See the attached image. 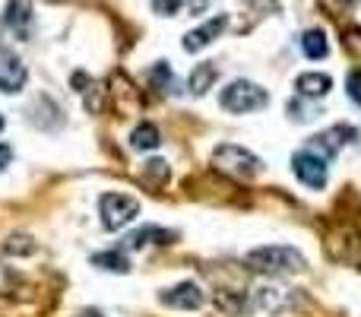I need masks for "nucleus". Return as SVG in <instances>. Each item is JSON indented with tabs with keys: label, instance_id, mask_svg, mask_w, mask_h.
Instances as JSON below:
<instances>
[{
	"label": "nucleus",
	"instance_id": "nucleus-1",
	"mask_svg": "<svg viewBox=\"0 0 361 317\" xmlns=\"http://www.w3.org/2000/svg\"><path fill=\"white\" fill-rule=\"evenodd\" d=\"M247 267L257 270V273L282 276V273H305L307 261L301 251L288 248V244H263V248H254L247 254Z\"/></svg>",
	"mask_w": 361,
	"mask_h": 317
},
{
	"label": "nucleus",
	"instance_id": "nucleus-2",
	"mask_svg": "<svg viewBox=\"0 0 361 317\" xmlns=\"http://www.w3.org/2000/svg\"><path fill=\"white\" fill-rule=\"evenodd\" d=\"M219 105L231 114H250L269 105V92L250 80H231L219 95Z\"/></svg>",
	"mask_w": 361,
	"mask_h": 317
},
{
	"label": "nucleus",
	"instance_id": "nucleus-3",
	"mask_svg": "<svg viewBox=\"0 0 361 317\" xmlns=\"http://www.w3.org/2000/svg\"><path fill=\"white\" fill-rule=\"evenodd\" d=\"M212 162H216L219 172L231 174V178H238V181H254L257 174L263 172L260 156H254L250 150H244V146H235V143L216 146V152H212Z\"/></svg>",
	"mask_w": 361,
	"mask_h": 317
},
{
	"label": "nucleus",
	"instance_id": "nucleus-4",
	"mask_svg": "<svg viewBox=\"0 0 361 317\" xmlns=\"http://www.w3.org/2000/svg\"><path fill=\"white\" fill-rule=\"evenodd\" d=\"M99 216L108 232H121L140 216V200L130 197V193H102Z\"/></svg>",
	"mask_w": 361,
	"mask_h": 317
},
{
	"label": "nucleus",
	"instance_id": "nucleus-5",
	"mask_svg": "<svg viewBox=\"0 0 361 317\" xmlns=\"http://www.w3.org/2000/svg\"><path fill=\"white\" fill-rule=\"evenodd\" d=\"M292 172H295V178H298L305 187H311V191L326 187V159L317 156V152H311V150L295 152L292 156Z\"/></svg>",
	"mask_w": 361,
	"mask_h": 317
},
{
	"label": "nucleus",
	"instance_id": "nucleus-6",
	"mask_svg": "<svg viewBox=\"0 0 361 317\" xmlns=\"http://www.w3.org/2000/svg\"><path fill=\"white\" fill-rule=\"evenodd\" d=\"M355 140H358V131H355V127L336 124V127H330V131H324V133H317V137H311L307 150L317 152V156H324V159H330V156H336V152L343 150V143H355Z\"/></svg>",
	"mask_w": 361,
	"mask_h": 317
},
{
	"label": "nucleus",
	"instance_id": "nucleus-7",
	"mask_svg": "<svg viewBox=\"0 0 361 317\" xmlns=\"http://www.w3.org/2000/svg\"><path fill=\"white\" fill-rule=\"evenodd\" d=\"M159 301H162L165 308H175V311H200L206 295L197 282H178V286L165 289V292L159 295Z\"/></svg>",
	"mask_w": 361,
	"mask_h": 317
},
{
	"label": "nucleus",
	"instance_id": "nucleus-8",
	"mask_svg": "<svg viewBox=\"0 0 361 317\" xmlns=\"http://www.w3.org/2000/svg\"><path fill=\"white\" fill-rule=\"evenodd\" d=\"M225 25H228V16H225V13H219V16H212L209 23H203V25H197V29H190L184 35V51H203V48H209L212 42H216L219 35H222L225 32Z\"/></svg>",
	"mask_w": 361,
	"mask_h": 317
},
{
	"label": "nucleus",
	"instance_id": "nucleus-9",
	"mask_svg": "<svg viewBox=\"0 0 361 317\" xmlns=\"http://www.w3.org/2000/svg\"><path fill=\"white\" fill-rule=\"evenodd\" d=\"M25 80H29L25 64L16 54H0V92H6V95L23 92Z\"/></svg>",
	"mask_w": 361,
	"mask_h": 317
},
{
	"label": "nucleus",
	"instance_id": "nucleus-10",
	"mask_svg": "<svg viewBox=\"0 0 361 317\" xmlns=\"http://www.w3.org/2000/svg\"><path fill=\"white\" fill-rule=\"evenodd\" d=\"M171 241H175V232L159 229V225H143V229H137V232L127 235L124 248L140 251V248H149V244H171Z\"/></svg>",
	"mask_w": 361,
	"mask_h": 317
},
{
	"label": "nucleus",
	"instance_id": "nucleus-11",
	"mask_svg": "<svg viewBox=\"0 0 361 317\" xmlns=\"http://www.w3.org/2000/svg\"><path fill=\"white\" fill-rule=\"evenodd\" d=\"M4 23L10 25L19 38H25L29 35V25H32V4L29 0H10L6 13H4Z\"/></svg>",
	"mask_w": 361,
	"mask_h": 317
},
{
	"label": "nucleus",
	"instance_id": "nucleus-12",
	"mask_svg": "<svg viewBox=\"0 0 361 317\" xmlns=\"http://www.w3.org/2000/svg\"><path fill=\"white\" fill-rule=\"evenodd\" d=\"M219 80V67L216 61H203L197 64V67L190 70V80H187V86H190V95H206L212 86H216Z\"/></svg>",
	"mask_w": 361,
	"mask_h": 317
},
{
	"label": "nucleus",
	"instance_id": "nucleus-13",
	"mask_svg": "<svg viewBox=\"0 0 361 317\" xmlns=\"http://www.w3.org/2000/svg\"><path fill=\"white\" fill-rule=\"evenodd\" d=\"M295 89H298V95H305V99H324L333 89V80L326 73H301L298 80H295Z\"/></svg>",
	"mask_w": 361,
	"mask_h": 317
},
{
	"label": "nucleus",
	"instance_id": "nucleus-14",
	"mask_svg": "<svg viewBox=\"0 0 361 317\" xmlns=\"http://www.w3.org/2000/svg\"><path fill=\"white\" fill-rule=\"evenodd\" d=\"M159 143H162V133H159V127H156V124L143 121V124L133 127V133H130V150H137V152L159 150Z\"/></svg>",
	"mask_w": 361,
	"mask_h": 317
},
{
	"label": "nucleus",
	"instance_id": "nucleus-15",
	"mask_svg": "<svg viewBox=\"0 0 361 317\" xmlns=\"http://www.w3.org/2000/svg\"><path fill=\"white\" fill-rule=\"evenodd\" d=\"M288 295L282 286H260L254 292V305L263 308V311H279V308H286Z\"/></svg>",
	"mask_w": 361,
	"mask_h": 317
},
{
	"label": "nucleus",
	"instance_id": "nucleus-16",
	"mask_svg": "<svg viewBox=\"0 0 361 317\" xmlns=\"http://www.w3.org/2000/svg\"><path fill=\"white\" fill-rule=\"evenodd\" d=\"M92 267L108 270V273H130V261H127V254H124V251H118V248L95 254L92 257Z\"/></svg>",
	"mask_w": 361,
	"mask_h": 317
},
{
	"label": "nucleus",
	"instance_id": "nucleus-17",
	"mask_svg": "<svg viewBox=\"0 0 361 317\" xmlns=\"http://www.w3.org/2000/svg\"><path fill=\"white\" fill-rule=\"evenodd\" d=\"M301 51H305V57H311V61H320V57H326L330 44H326L324 29H307L305 35H301Z\"/></svg>",
	"mask_w": 361,
	"mask_h": 317
},
{
	"label": "nucleus",
	"instance_id": "nucleus-18",
	"mask_svg": "<svg viewBox=\"0 0 361 317\" xmlns=\"http://www.w3.org/2000/svg\"><path fill=\"white\" fill-rule=\"evenodd\" d=\"M140 174H143V181L149 187H162L171 172H169V162L165 159H149V162H143V172Z\"/></svg>",
	"mask_w": 361,
	"mask_h": 317
},
{
	"label": "nucleus",
	"instance_id": "nucleus-19",
	"mask_svg": "<svg viewBox=\"0 0 361 317\" xmlns=\"http://www.w3.org/2000/svg\"><path fill=\"white\" fill-rule=\"evenodd\" d=\"M149 80L159 86V92H169L171 86H175V76H171V67L165 61H159V64H152V70H149Z\"/></svg>",
	"mask_w": 361,
	"mask_h": 317
},
{
	"label": "nucleus",
	"instance_id": "nucleus-20",
	"mask_svg": "<svg viewBox=\"0 0 361 317\" xmlns=\"http://www.w3.org/2000/svg\"><path fill=\"white\" fill-rule=\"evenodd\" d=\"M6 254H35V241L29 235H13L10 241L4 244Z\"/></svg>",
	"mask_w": 361,
	"mask_h": 317
},
{
	"label": "nucleus",
	"instance_id": "nucleus-21",
	"mask_svg": "<svg viewBox=\"0 0 361 317\" xmlns=\"http://www.w3.org/2000/svg\"><path fill=\"white\" fill-rule=\"evenodd\" d=\"M343 44L352 51V57H355V61L361 64V32L349 29V32H345V35H343Z\"/></svg>",
	"mask_w": 361,
	"mask_h": 317
},
{
	"label": "nucleus",
	"instance_id": "nucleus-22",
	"mask_svg": "<svg viewBox=\"0 0 361 317\" xmlns=\"http://www.w3.org/2000/svg\"><path fill=\"white\" fill-rule=\"evenodd\" d=\"M152 10H156L159 16H178L180 0H152Z\"/></svg>",
	"mask_w": 361,
	"mask_h": 317
},
{
	"label": "nucleus",
	"instance_id": "nucleus-23",
	"mask_svg": "<svg viewBox=\"0 0 361 317\" xmlns=\"http://www.w3.org/2000/svg\"><path fill=\"white\" fill-rule=\"evenodd\" d=\"M345 89H349V95L361 105V70H352V73L345 76Z\"/></svg>",
	"mask_w": 361,
	"mask_h": 317
},
{
	"label": "nucleus",
	"instance_id": "nucleus-24",
	"mask_svg": "<svg viewBox=\"0 0 361 317\" xmlns=\"http://www.w3.org/2000/svg\"><path fill=\"white\" fill-rule=\"evenodd\" d=\"M13 162V150L6 143H0V168H6Z\"/></svg>",
	"mask_w": 361,
	"mask_h": 317
},
{
	"label": "nucleus",
	"instance_id": "nucleus-25",
	"mask_svg": "<svg viewBox=\"0 0 361 317\" xmlns=\"http://www.w3.org/2000/svg\"><path fill=\"white\" fill-rule=\"evenodd\" d=\"M206 0H190V10H203Z\"/></svg>",
	"mask_w": 361,
	"mask_h": 317
},
{
	"label": "nucleus",
	"instance_id": "nucleus-26",
	"mask_svg": "<svg viewBox=\"0 0 361 317\" xmlns=\"http://www.w3.org/2000/svg\"><path fill=\"white\" fill-rule=\"evenodd\" d=\"M80 317H102V311H82Z\"/></svg>",
	"mask_w": 361,
	"mask_h": 317
},
{
	"label": "nucleus",
	"instance_id": "nucleus-27",
	"mask_svg": "<svg viewBox=\"0 0 361 317\" xmlns=\"http://www.w3.org/2000/svg\"><path fill=\"white\" fill-rule=\"evenodd\" d=\"M254 4H263V6H276V0H254Z\"/></svg>",
	"mask_w": 361,
	"mask_h": 317
},
{
	"label": "nucleus",
	"instance_id": "nucleus-28",
	"mask_svg": "<svg viewBox=\"0 0 361 317\" xmlns=\"http://www.w3.org/2000/svg\"><path fill=\"white\" fill-rule=\"evenodd\" d=\"M0 131H4V114H0Z\"/></svg>",
	"mask_w": 361,
	"mask_h": 317
},
{
	"label": "nucleus",
	"instance_id": "nucleus-29",
	"mask_svg": "<svg viewBox=\"0 0 361 317\" xmlns=\"http://www.w3.org/2000/svg\"><path fill=\"white\" fill-rule=\"evenodd\" d=\"M339 4H355V0H339Z\"/></svg>",
	"mask_w": 361,
	"mask_h": 317
},
{
	"label": "nucleus",
	"instance_id": "nucleus-30",
	"mask_svg": "<svg viewBox=\"0 0 361 317\" xmlns=\"http://www.w3.org/2000/svg\"><path fill=\"white\" fill-rule=\"evenodd\" d=\"M358 229H361V222H358Z\"/></svg>",
	"mask_w": 361,
	"mask_h": 317
}]
</instances>
